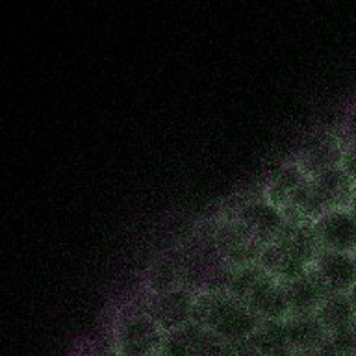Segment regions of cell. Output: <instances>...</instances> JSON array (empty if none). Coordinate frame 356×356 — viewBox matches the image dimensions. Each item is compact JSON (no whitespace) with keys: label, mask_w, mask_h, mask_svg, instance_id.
Here are the masks:
<instances>
[{"label":"cell","mask_w":356,"mask_h":356,"mask_svg":"<svg viewBox=\"0 0 356 356\" xmlns=\"http://www.w3.org/2000/svg\"><path fill=\"white\" fill-rule=\"evenodd\" d=\"M191 321L211 330L227 343H241L250 339L261 319L225 289H202L195 295Z\"/></svg>","instance_id":"6da1fadb"},{"label":"cell","mask_w":356,"mask_h":356,"mask_svg":"<svg viewBox=\"0 0 356 356\" xmlns=\"http://www.w3.org/2000/svg\"><path fill=\"white\" fill-rule=\"evenodd\" d=\"M163 338L165 332L145 308L128 312L117 325V349L122 356H154Z\"/></svg>","instance_id":"7a4b0ae2"},{"label":"cell","mask_w":356,"mask_h":356,"mask_svg":"<svg viewBox=\"0 0 356 356\" xmlns=\"http://www.w3.org/2000/svg\"><path fill=\"white\" fill-rule=\"evenodd\" d=\"M211 239L222 260L232 267L254 264L264 249V245L236 217H227L217 222L211 230Z\"/></svg>","instance_id":"3957f363"},{"label":"cell","mask_w":356,"mask_h":356,"mask_svg":"<svg viewBox=\"0 0 356 356\" xmlns=\"http://www.w3.org/2000/svg\"><path fill=\"white\" fill-rule=\"evenodd\" d=\"M232 217H236L261 245L275 241L286 227L284 211L273 204L271 200H267L264 193L238 204Z\"/></svg>","instance_id":"277c9868"},{"label":"cell","mask_w":356,"mask_h":356,"mask_svg":"<svg viewBox=\"0 0 356 356\" xmlns=\"http://www.w3.org/2000/svg\"><path fill=\"white\" fill-rule=\"evenodd\" d=\"M195 295L188 286L167 289L161 293H150V299L145 306L149 316L161 327L163 332H171L193 319Z\"/></svg>","instance_id":"5b68a950"},{"label":"cell","mask_w":356,"mask_h":356,"mask_svg":"<svg viewBox=\"0 0 356 356\" xmlns=\"http://www.w3.org/2000/svg\"><path fill=\"white\" fill-rule=\"evenodd\" d=\"M345 149V138H339L332 130H317L302 141L293 160L308 177L339 165Z\"/></svg>","instance_id":"8992f818"},{"label":"cell","mask_w":356,"mask_h":356,"mask_svg":"<svg viewBox=\"0 0 356 356\" xmlns=\"http://www.w3.org/2000/svg\"><path fill=\"white\" fill-rule=\"evenodd\" d=\"M314 232L321 249L350 254L356 250V219L347 208L328 210L317 217Z\"/></svg>","instance_id":"52a82bcc"},{"label":"cell","mask_w":356,"mask_h":356,"mask_svg":"<svg viewBox=\"0 0 356 356\" xmlns=\"http://www.w3.org/2000/svg\"><path fill=\"white\" fill-rule=\"evenodd\" d=\"M312 267L330 293H349L356 286V260L350 252L319 249Z\"/></svg>","instance_id":"ba28073f"},{"label":"cell","mask_w":356,"mask_h":356,"mask_svg":"<svg viewBox=\"0 0 356 356\" xmlns=\"http://www.w3.org/2000/svg\"><path fill=\"white\" fill-rule=\"evenodd\" d=\"M221 341L216 334L195 321L165 332L163 338V356H208Z\"/></svg>","instance_id":"9c48e42d"},{"label":"cell","mask_w":356,"mask_h":356,"mask_svg":"<svg viewBox=\"0 0 356 356\" xmlns=\"http://www.w3.org/2000/svg\"><path fill=\"white\" fill-rule=\"evenodd\" d=\"M284 288H286V297H288L289 316L316 314L319 310V306L323 305V300L330 295L325 282L314 271L312 266L305 275H300L299 278L284 284Z\"/></svg>","instance_id":"30bf717a"},{"label":"cell","mask_w":356,"mask_h":356,"mask_svg":"<svg viewBox=\"0 0 356 356\" xmlns=\"http://www.w3.org/2000/svg\"><path fill=\"white\" fill-rule=\"evenodd\" d=\"M245 305L260 319H288L289 316L284 284L267 273L254 284V288L250 289Z\"/></svg>","instance_id":"8fae6325"},{"label":"cell","mask_w":356,"mask_h":356,"mask_svg":"<svg viewBox=\"0 0 356 356\" xmlns=\"http://www.w3.org/2000/svg\"><path fill=\"white\" fill-rule=\"evenodd\" d=\"M308 175L305 169L295 160H286L273 167L266 178V188H264V197L271 200L273 204L284 210L288 206L289 199L293 193L308 180Z\"/></svg>","instance_id":"7c38bea8"},{"label":"cell","mask_w":356,"mask_h":356,"mask_svg":"<svg viewBox=\"0 0 356 356\" xmlns=\"http://www.w3.org/2000/svg\"><path fill=\"white\" fill-rule=\"evenodd\" d=\"M258 264H260L261 269L267 275H271L273 278H277L282 284L299 278L300 275H305L310 269L308 261L302 260L300 256L291 252L288 247H284L278 241H271V243L264 245L260 258H258Z\"/></svg>","instance_id":"4fadbf2b"},{"label":"cell","mask_w":356,"mask_h":356,"mask_svg":"<svg viewBox=\"0 0 356 356\" xmlns=\"http://www.w3.org/2000/svg\"><path fill=\"white\" fill-rule=\"evenodd\" d=\"M249 341L261 356H297L289 343L286 319H261Z\"/></svg>","instance_id":"5bb4252c"},{"label":"cell","mask_w":356,"mask_h":356,"mask_svg":"<svg viewBox=\"0 0 356 356\" xmlns=\"http://www.w3.org/2000/svg\"><path fill=\"white\" fill-rule=\"evenodd\" d=\"M286 328H288L289 343L297 353L300 350L319 349L323 341L327 339L328 332L317 319L316 314L308 316H289L286 319Z\"/></svg>","instance_id":"9a60e30c"},{"label":"cell","mask_w":356,"mask_h":356,"mask_svg":"<svg viewBox=\"0 0 356 356\" xmlns=\"http://www.w3.org/2000/svg\"><path fill=\"white\" fill-rule=\"evenodd\" d=\"M316 316L328 334L349 328L356 323V314L349 293H330L323 300Z\"/></svg>","instance_id":"2e32d148"},{"label":"cell","mask_w":356,"mask_h":356,"mask_svg":"<svg viewBox=\"0 0 356 356\" xmlns=\"http://www.w3.org/2000/svg\"><path fill=\"white\" fill-rule=\"evenodd\" d=\"M147 286L150 293H161L167 289L184 286V271L180 252H167L149 267Z\"/></svg>","instance_id":"e0dca14e"},{"label":"cell","mask_w":356,"mask_h":356,"mask_svg":"<svg viewBox=\"0 0 356 356\" xmlns=\"http://www.w3.org/2000/svg\"><path fill=\"white\" fill-rule=\"evenodd\" d=\"M266 275V271L261 269L258 261L254 264H247V266L234 267L230 280H228L227 291L238 300L245 302V299L249 297L250 289L254 288V284Z\"/></svg>","instance_id":"ac0fdd59"},{"label":"cell","mask_w":356,"mask_h":356,"mask_svg":"<svg viewBox=\"0 0 356 356\" xmlns=\"http://www.w3.org/2000/svg\"><path fill=\"white\" fill-rule=\"evenodd\" d=\"M339 167H341V169L349 175L350 180L356 184V139L345 141V149L343 154H341Z\"/></svg>","instance_id":"d6986e66"},{"label":"cell","mask_w":356,"mask_h":356,"mask_svg":"<svg viewBox=\"0 0 356 356\" xmlns=\"http://www.w3.org/2000/svg\"><path fill=\"white\" fill-rule=\"evenodd\" d=\"M345 141H350V139H356V108L347 115V121H345Z\"/></svg>","instance_id":"ffe728a7"},{"label":"cell","mask_w":356,"mask_h":356,"mask_svg":"<svg viewBox=\"0 0 356 356\" xmlns=\"http://www.w3.org/2000/svg\"><path fill=\"white\" fill-rule=\"evenodd\" d=\"M347 210H349L350 213H353V217H355V219H356V188H355V191H353V197H350L349 206H347Z\"/></svg>","instance_id":"44dd1931"},{"label":"cell","mask_w":356,"mask_h":356,"mask_svg":"<svg viewBox=\"0 0 356 356\" xmlns=\"http://www.w3.org/2000/svg\"><path fill=\"white\" fill-rule=\"evenodd\" d=\"M349 297H350V302H353V308H355V314H356V286L349 291Z\"/></svg>","instance_id":"7402d4cb"},{"label":"cell","mask_w":356,"mask_h":356,"mask_svg":"<svg viewBox=\"0 0 356 356\" xmlns=\"http://www.w3.org/2000/svg\"><path fill=\"white\" fill-rule=\"evenodd\" d=\"M353 254H355V260H356V250H355V252H353Z\"/></svg>","instance_id":"603a6c76"}]
</instances>
